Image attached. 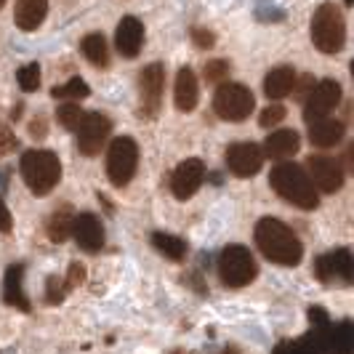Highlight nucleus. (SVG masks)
Instances as JSON below:
<instances>
[{"instance_id":"0eeeda50","label":"nucleus","mask_w":354,"mask_h":354,"mask_svg":"<svg viewBox=\"0 0 354 354\" xmlns=\"http://www.w3.org/2000/svg\"><path fill=\"white\" fill-rule=\"evenodd\" d=\"M256 99L250 88L240 86V83H221L216 96H213V109L221 120H230V123H243L253 112Z\"/></svg>"},{"instance_id":"ddd939ff","label":"nucleus","mask_w":354,"mask_h":354,"mask_svg":"<svg viewBox=\"0 0 354 354\" xmlns=\"http://www.w3.org/2000/svg\"><path fill=\"white\" fill-rule=\"evenodd\" d=\"M205 181V162L200 158H187L178 162V168L171 176V189L178 200H189Z\"/></svg>"},{"instance_id":"dca6fc26","label":"nucleus","mask_w":354,"mask_h":354,"mask_svg":"<svg viewBox=\"0 0 354 354\" xmlns=\"http://www.w3.org/2000/svg\"><path fill=\"white\" fill-rule=\"evenodd\" d=\"M144 43V24L136 17H123L118 24V32H115V46L120 56L125 59H136L142 51Z\"/></svg>"},{"instance_id":"7c9ffc66","label":"nucleus","mask_w":354,"mask_h":354,"mask_svg":"<svg viewBox=\"0 0 354 354\" xmlns=\"http://www.w3.org/2000/svg\"><path fill=\"white\" fill-rule=\"evenodd\" d=\"M283 118H285V106L283 104H269L264 112H261L259 125H261V128H272V125L283 123Z\"/></svg>"},{"instance_id":"423d86ee","label":"nucleus","mask_w":354,"mask_h":354,"mask_svg":"<svg viewBox=\"0 0 354 354\" xmlns=\"http://www.w3.org/2000/svg\"><path fill=\"white\" fill-rule=\"evenodd\" d=\"M139 168V147L131 136L112 139L106 149V176L115 187H125Z\"/></svg>"},{"instance_id":"6e6552de","label":"nucleus","mask_w":354,"mask_h":354,"mask_svg":"<svg viewBox=\"0 0 354 354\" xmlns=\"http://www.w3.org/2000/svg\"><path fill=\"white\" fill-rule=\"evenodd\" d=\"M109 131H112V123L109 118L102 115V112H86L83 123L75 128L77 133V149L86 155V158H93L102 152V147L109 139Z\"/></svg>"},{"instance_id":"b1692460","label":"nucleus","mask_w":354,"mask_h":354,"mask_svg":"<svg viewBox=\"0 0 354 354\" xmlns=\"http://www.w3.org/2000/svg\"><path fill=\"white\" fill-rule=\"evenodd\" d=\"M72 221H75V213H72L70 205H62V208H56L51 213V218H48V237H51L53 243H64L67 237L72 234Z\"/></svg>"},{"instance_id":"5701e85b","label":"nucleus","mask_w":354,"mask_h":354,"mask_svg":"<svg viewBox=\"0 0 354 354\" xmlns=\"http://www.w3.org/2000/svg\"><path fill=\"white\" fill-rule=\"evenodd\" d=\"M80 51H83V56L88 59L93 67H99V70L109 67V51H106L104 35H99V32L86 35L83 37V43H80Z\"/></svg>"},{"instance_id":"2eb2a0df","label":"nucleus","mask_w":354,"mask_h":354,"mask_svg":"<svg viewBox=\"0 0 354 354\" xmlns=\"http://www.w3.org/2000/svg\"><path fill=\"white\" fill-rule=\"evenodd\" d=\"M315 272H317V277L322 283L336 280V277L349 283L352 280V253L346 248H338L333 253H328V256H319L317 264H315Z\"/></svg>"},{"instance_id":"c85d7f7f","label":"nucleus","mask_w":354,"mask_h":354,"mask_svg":"<svg viewBox=\"0 0 354 354\" xmlns=\"http://www.w3.org/2000/svg\"><path fill=\"white\" fill-rule=\"evenodd\" d=\"M17 80H19V88L21 91H37L40 86V67L37 64H24L21 70L17 72Z\"/></svg>"},{"instance_id":"4c0bfd02","label":"nucleus","mask_w":354,"mask_h":354,"mask_svg":"<svg viewBox=\"0 0 354 354\" xmlns=\"http://www.w3.org/2000/svg\"><path fill=\"white\" fill-rule=\"evenodd\" d=\"M30 131H32L35 136H43V133H46V120H35V123L30 125Z\"/></svg>"},{"instance_id":"f8f14e48","label":"nucleus","mask_w":354,"mask_h":354,"mask_svg":"<svg viewBox=\"0 0 354 354\" xmlns=\"http://www.w3.org/2000/svg\"><path fill=\"white\" fill-rule=\"evenodd\" d=\"M264 165V152L259 144H250V142H240V144H232L227 149V168H230L234 176L240 178H250L256 176Z\"/></svg>"},{"instance_id":"20e7f679","label":"nucleus","mask_w":354,"mask_h":354,"mask_svg":"<svg viewBox=\"0 0 354 354\" xmlns=\"http://www.w3.org/2000/svg\"><path fill=\"white\" fill-rule=\"evenodd\" d=\"M346 40V24L333 3H322L312 17V43L319 53H338Z\"/></svg>"},{"instance_id":"cd10ccee","label":"nucleus","mask_w":354,"mask_h":354,"mask_svg":"<svg viewBox=\"0 0 354 354\" xmlns=\"http://www.w3.org/2000/svg\"><path fill=\"white\" fill-rule=\"evenodd\" d=\"M83 118H86V112L80 109V104H75V102H67V104H62L56 109V120L64 125L67 131H75L77 125L83 123Z\"/></svg>"},{"instance_id":"393cba45","label":"nucleus","mask_w":354,"mask_h":354,"mask_svg":"<svg viewBox=\"0 0 354 354\" xmlns=\"http://www.w3.org/2000/svg\"><path fill=\"white\" fill-rule=\"evenodd\" d=\"M152 245L171 261H181L187 256V243L176 237V234H168V232H155L152 234Z\"/></svg>"},{"instance_id":"4be33fe9","label":"nucleus","mask_w":354,"mask_h":354,"mask_svg":"<svg viewBox=\"0 0 354 354\" xmlns=\"http://www.w3.org/2000/svg\"><path fill=\"white\" fill-rule=\"evenodd\" d=\"M296 86V70L293 67H274L266 72L264 77V93L269 99H285Z\"/></svg>"},{"instance_id":"a19ab883","label":"nucleus","mask_w":354,"mask_h":354,"mask_svg":"<svg viewBox=\"0 0 354 354\" xmlns=\"http://www.w3.org/2000/svg\"><path fill=\"white\" fill-rule=\"evenodd\" d=\"M3 3H6V0H0V8H3Z\"/></svg>"},{"instance_id":"4468645a","label":"nucleus","mask_w":354,"mask_h":354,"mask_svg":"<svg viewBox=\"0 0 354 354\" xmlns=\"http://www.w3.org/2000/svg\"><path fill=\"white\" fill-rule=\"evenodd\" d=\"M72 237L77 240V245L86 253H96L104 245V227L99 221V216L93 213H80L72 221Z\"/></svg>"},{"instance_id":"c756f323","label":"nucleus","mask_w":354,"mask_h":354,"mask_svg":"<svg viewBox=\"0 0 354 354\" xmlns=\"http://www.w3.org/2000/svg\"><path fill=\"white\" fill-rule=\"evenodd\" d=\"M227 72H230V62H227V59H213V62L205 64V80L218 83V80L227 77Z\"/></svg>"},{"instance_id":"f03ea898","label":"nucleus","mask_w":354,"mask_h":354,"mask_svg":"<svg viewBox=\"0 0 354 354\" xmlns=\"http://www.w3.org/2000/svg\"><path fill=\"white\" fill-rule=\"evenodd\" d=\"M269 184L277 195L288 200L290 205L301 208V211H315L319 205V195L315 189V184L309 181L306 171L296 162H280L272 168L269 174Z\"/></svg>"},{"instance_id":"72a5a7b5","label":"nucleus","mask_w":354,"mask_h":354,"mask_svg":"<svg viewBox=\"0 0 354 354\" xmlns=\"http://www.w3.org/2000/svg\"><path fill=\"white\" fill-rule=\"evenodd\" d=\"M83 280H86V266L80 264V261H72L70 272H67V280H64V288L72 290V288H77Z\"/></svg>"},{"instance_id":"9d476101","label":"nucleus","mask_w":354,"mask_h":354,"mask_svg":"<svg viewBox=\"0 0 354 354\" xmlns=\"http://www.w3.org/2000/svg\"><path fill=\"white\" fill-rule=\"evenodd\" d=\"M306 176L315 184V189L333 195V192L341 189V184H344V168H341V162L336 158L312 155V158L306 160Z\"/></svg>"},{"instance_id":"6ab92c4d","label":"nucleus","mask_w":354,"mask_h":354,"mask_svg":"<svg viewBox=\"0 0 354 354\" xmlns=\"http://www.w3.org/2000/svg\"><path fill=\"white\" fill-rule=\"evenodd\" d=\"M46 14H48V0H17L14 21H17L19 30L32 32L43 24Z\"/></svg>"},{"instance_id":"2f4dec72","label":"nucleus","mask_w":354,"mask_h":354,"mask_svg":"<svg viewBox=\"0 0 354 354\" xmlns=\"http://www.w3.org/2000/svg\"><path fill=\"white\" fill-rule=\"evenodd\" d=\"M46 301L48 304H62L64 301V296H67V288H64V280H59V277H48V285H46Z\"/></svg>"},{"instance_id":"f704fd0d","label":"nucleus","mask_w":354,"mask_h":354,"mask_svg":"<svg viewBox=\"0 0 354 354\" xmlns=\"http://www.w3.org/2000/svg\"><path fill=\"white\" fill-rule=\"evenodd\" d=\"M192 40H195L200 48H211L213 43H216V37H213L208 30H200V27H195V30H192Z\"/></svg>"},{"instance_id":"f257e3e1","label":"nucleus","mask_w":354,"mask_h":354,"mask_svg":"<svg viewBox=\"0 0 354 354\" xmlns=\"http://www.w3.org/2000/svg\"><path fill=\"white\" fill-rule=\"evenodd\" d=\"M256 245L269 261L280 266H296L304 259V245L299 234L285 221L266 216L256 224Z\"/></svg>"},{"instance_id":"bb28decb","label":"nucleus","mask_w":354,"mask_h":354,"mask_svg":"<svg viewBox=\"0 0 354 354\" xmlns=\"http://www.w3.org/2000/svg\"><path fill=\"white\" fill-rule=\"evenodd\" d=\"M88 93H91L88 83L80 80V77H72L64 86H56V88L51 91L53 99H72V102H75V99H86Z\"/></svg>"},{"instance_id":"a211bd4d","label":"nucleus","mask_w":354,"mask_h":354,"mask_svg":"<svg viewBox=\"0 0 354 354\" xmlns=\"http://www.w3.org/2000/svg\"><path fill=\"white\" fill-rule=\"evenodd\" d=\"M174 102L181 112H192L200 102V86H197L195 72L189 67H181L176 75V88H174Z\"/></svg>"},{"instance_id":"473e14b6","label":"nucleus","mask_w":354,"mask_h":354,"mask_svg":"<svg viewBox=\"0 0 354 354\" xmlns=\"http://www.w3.org/2000/svg\"><path fill=\"white\" fill-rule=\"evenodd\" d=\"M14 149H17V136H14V131H11L8 125H0V158L11 155Z\"/></svg>"},{"instance_id":"c9c22d12","label":"nucleus","mask_w":354,"mask_h":354,"mask_svg":"<svg viewBox=\"0 0 354 354\" xmlns=\"http://www.w3.org/2000/svg\"><path fill=\"white\" fill-rule=\"evenodd\" d=\"M11 227H14L11 211H8V205H6L3 197H0V232H11Z\"/></svg>"},{"instance_id":"aec40b11","label":"nucleus","mask_w":354,"mask_h":354,"mask_svg":"<svg viewBox=\"0 0 354 354\" xmlns=\"http://www.w3.org/2000/svg\"><path fill=\"white\" fill-rule=\"evenodd\" d=\"M21 277H24V266L11 264L6 269V280H3V301L8 306H17L21 312H30L32 306L24 296V288H21Z\"/></svg>"},{"instance_id":"e433bc0d","label":"nucleus","mask_w":354,"mask_h":354,"mask_svg":"<svg viewBox=\"0 0 354 354\" xmlns=\"http://www.w3.org/2000/svg\"><path fill=\"white\" fill-rule=\"evenodd\" d=\"M312 88H315V80H312V77H304L301 86H299V88H293V91H296V99L306 102V96H309V91H312Z\"/></svg>"},{"instance_id":"ea45409f","label":"nucleus","mask_w":354,"mask_h":354,"mask_svg":"<svg viewBox=\"0 0 354 354\" xmlns=\"http://www.w3.org/2000/svg\"><path fill=\"white\" fill-rule=\"evenodd\" d=\"M344 3H346V6H352V0H344Z\"/></svg>"},{"instance_id":"1a4fd4ad","label":"nucleus","mask_w":354,"mask_h":354,"mask_svg":"<svg viewBox=\"0 0 354 354\" xmlns=\"http://www.w3.org/2000/svg\"><path fill=\"white\" fill-rule=\"evenodd\" d=\"M338 102H341V86L336 80H319L304 102V120L315 123L319 118H328L338 106Z\"/></svg>"},{"instance_id":"9b49d317","label":"nucleus","mask_w":354,"mask_h":354,"mask_svg":"<svg viewBox=\"0 0 354 354\" xmlns=\"http://www.w3.org/2000/svg\"><path fill=\"white\" fill-rule=\"evenodd\" d=\"M162 86H165V70L162 64H149L139 72V91H142V104L139 112L142 118H155L160 112V102H162Z\"/></svg>"},{"instance_id":"39448f33","label":"nucleus","mask_w":354,"mask_h":354,"mask_svg":"<svg viewBox=\"0 0 354 354\" xmlns=\"http://www.w3.org/2000/svg\"><path fill=\"white\" fill-rule=\"evenodd\" d=\"M259 266L245 245H227L218 256V277L227 288H245L256 280Z\"/></svg>"},{"instance_id":"f3484780","label":"nucleus","mask_w":354,"mask_h":354,"mask_svg":"<svg viewBox=\"0 0 354 354\" xmlns=\"http://www.w3.org/2000/svg\"><path fill=\"white\" fill-rule=\"evenodd\" d=\"M299 147H301V136H299L296 131L285 128V131H272V133L266 136L264 149H261V152H264V158L288 160L299 152Z\"/></svg>"},{"instance_id":"58836bf2","label":"nucleus","mask_w":354,"mask_h":354,"mask_svg":"<svg viewBox=\"0 0 354 354\" xmlns=\"http://www.w3.org/2000/svg\"><path fill=\"white\" fill-rule=\"evenodd\" d=\"M224 354H240L237 349H224Z\"/></svg>"},{"instance_id":"a878e982","label":"nucleus","mask_w":354,"mask_h":354,"mask_svg":"<svg viewBox=\"0 0 354 354\" xmlns=\"http://www.w3.org/2000/svg\"><path fill=\"white\" fill-rule=\"evenodd\" d=\"M330 349L336 354H352L354 349V333L352 322H341L330 330Z\"/></svg>"},{"instance_id":"412c9836","label":"nucleus","mask_w":354,"mask_h":354,"mask_svg":"<svg viewBox=\"0 0 354 354\" xmlns=\"http://www.w3.org/2000/svg\"><path fill=\"white\" fill-rule=\"evenodd\" d=\"M344 139V123L333 118H319L315 123H309V142L319 149H330Z\"/></svg>"},{"instance_id":"7ed1b4c3","label":"nucleus","mask_w":354,"mask_h":354,"mask_svg":"<svg viewBox=\"0 0 354 354\" xmlns=\"http://www.w3.org/2000/svg\"><path fill=\"white\" fill-rule=\"evenodd\" d=\"M19 171L24 184L30 187V192L37 197L53 192V187L62 178V162L53 155L51 149H30L21 155Z\"/></svg>"}]
</instances>
